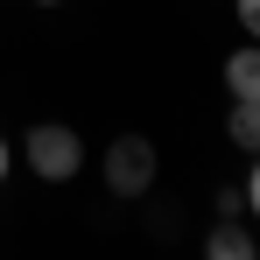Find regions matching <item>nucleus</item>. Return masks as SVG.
<instances>
[{
  "label": "nucleus",
  "mask_w": 260,
  "mask_h": 260,
  "mask_svg": "<svg viewBox=\"0 0 260 260\" xmlns=\"http://www.w3.org/2000/svg\"><path fill=\"white\" fill-rule=\"evenodd\" d=\"M225 134H232V148L260 155V99H232V113H225Z\"/></svg>",
  "instance_id": "obj_5"
},
{
  "label": "nucleus",
  "mask_w": 260,
  "mask_h": 260,
  "mask_svg": "<svg viewBox=\"0 0 260 260\" xmlns=\"http://www.w3.org/2000/svg\"><path fill=\"white\" fill-rule=\"evenodd\" d=\"M239 21H246V36L260 43V0H239Z\"/></svg>",
  "instance_id": "obj_7"
},
{
  "label": "nucleus",
  "mask_w": 260,
  "mask_h": 260,
  "mask_svg": "<svg viewBox=\"0 0 260 260\" xmlns=\"http://www.w3.org/2000/svg\"><path fill=\"white\" fill-rule=\"evenodd\" d=\"M106 190L113 197H148L155 190V141L148 134H120L106 148Z\"/></svg>",
  "instance_id": "obj_2"
},
{
  "label": "nucleus",
  "mask_w": 260,
  "mask_h": 260,
  "mask_svg": "<svg viewBox=\"0 0 260 260\" xmlns=\"http://www.w3.org/2000/svg\"><path fill=\"white\" fill-rule=\"evenodd\" d=\"M246 211L260 218V155H253V176H246Z\"/></svg>",
  "instance_id": "obj_8"
},
{
  "label": "nucleus",
  "mask_w": 260,
  "mask_h": 260,
  "mask_svg": "<svg viewBox=\"0 0 260 260\" xmlns=\"http://www.w3.org/2000/svg\"><path fill=\"white\" fill-rule=\"evenodd\" d=\"M0 176H7V141H0Z\"/></svg>",
  "instance_id": "obj_9"
},
{
  "label": "nucleus",
  "mask_w": 260,
  "mask_h": 260,
  "mask_svg": "<svg viewBox=\"0 0 260 260\" xmlns=\"http://www.w3.org/2000/svg\"><path fill=\"white\" fill-rule=\"evenodd\" d=\"M43 7H49V0H43Z\"/></svg>",
  "instance_id": "obj_10"
},
{
  "label": "nucleus",
  "mask_w": 260,
  "mask_h": 260,
  "mask_svg": "<svg viewBox=\"0 0 260 260\" xmlns=\"http://www.w3.org/2000/svg\"><path fill=\"white\" fill-rule=\"evenodd\" d=\"M204 253H211V260H253L260 246H253V232H246L239 218H218L211 239H204Z\"/></svg>",
  "instance_id": "obj_3"
},
{
  "label": "nucleus",
  "mask_w": 260,
  "mask_h": 260,
  "mask_svg": "<svg viewBox=\"0 0 260 260\" xmlns=\"http://www.w3.org/2000/svg\"><path fill=\"white\" fill-rule=\"evenodd\" d=\"M21 155H28V169L43 176V183H71L78 162H85V141H78V127H63V120H36L28 141H21Z\"/></svg>",
  "instance_id": "obj_1"
},
{
  "label": "nucleus",
  "mask_w": 260,
  "mask_h": 260,
  "mask_svg": "<svg viewBox=\"0 0 260 260\" xmlns=\"http://www.w3.org/2000/svg\"><path fill=\"white\" fill-rule=\"evenodd\" d=\"M218 218H246V197H239V190H232V183H225V190H218Z\"/></svg>",
  "instance_id": "obj_6"
},
{
  "label": "nucleus",
  "mask_w": 260,
  "mask_h": 260,
  "mask_svg": "<svg viewBox=\"0 0 260 260\" xmlns=\"http://www.w3.org/2000/svg\"><path fill=\"white\" fill-rule=\"evenodd\" d=\"M225 91H232V99H260V43L225 56Z\"/></svg>",
  "instance_id": "obj_4"
}]
</instances>
